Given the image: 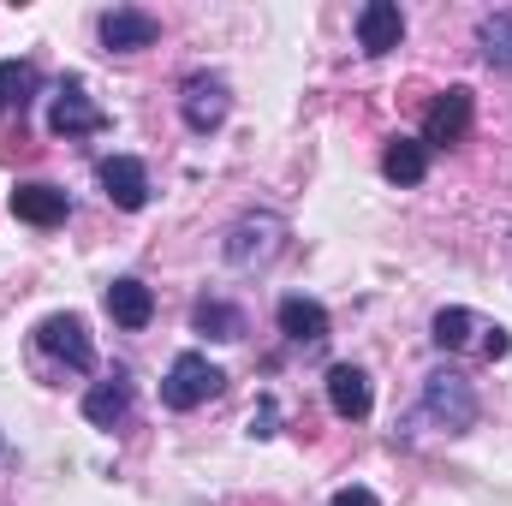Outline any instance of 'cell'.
<instances>
[{"mask_svg":"<svg viewBox=\"0 0 512 506\" xmlns=\"http://www.w3.org/2000/svg\"><path fill=\"white\" fill-rule=\"evenodd\" d=\"M191 322H197V334H209V340H245V310H233V304H221V298H203L197 310H191Z\"/></svg>","mask_w":512,"mask_h":506,"instance_id":"ac0fdd59","label":"cell"},{"mask_svg":"<svg viewBox=\"0 0 512 506\" xmlns=\"http://www.w3.org/2000/svg\"><path fill=\"white\" fill-rule=\"evenodd\" d=\"M96 179H102V191H108L114 209H143L149 203V167L137 155H108L96 167Z\"/></svg>","mask_w":512,"mask_h":506,"instance_id":"9c48e42d","label":"cell"},{"mask_svg":"<svg viewBox=\"0 0 512 506\" xmlns=\"http://www.w3.org/2000/svg\"><path fill=\"white\" fill-rule=\"evenodd\" d=\"M36 346L48 352V358H60L66 370H96V340H90V322L84 316H72V310H60V316H42L36 322Z\"/></svg>","mask_w":512,"mask_h":506,"instance_id":"3957f363","label":"cell"},{"mask_svg":"<svg viewBox=\"0 0 512 506\" xmlns=\"http://www.w3.org/2000/svg\"><path fill=\"white\" fill-rule=\"evenodd\" d=\"M483 352H489V358H507V352H512V340H507V328H501V322H489V328H483Z\"/></svg>","mask_w":512,"mask_h":506,"instance_id":"7402d4cb","label":"cell"},{"mask_svg":"<svg viewBox=\"0 0 512 506\" xmlns=\"http://www.w3.org/2000/svg\"><path fill=\"white\" fill-rule=\"evenodd\" d=\"M126 411H131V381H126V370H114L108 381H96V387L84 393V417H90L96 429H120V423H126Z\"/></svg>","mask_w":512,"mask_h":506,"instance_id":"5bb4252c","label":"cell"},{"mask_svg":"<svg viewBox=\"0 0 512 506\" xmlns=\"http://www.w3.org/2000/svg\"><path fill=\"white\" fill-rule=\"evenodd\" d=\"M30 96H36V66L30 60H0V120L18 108H30Z\"/></svg>","mask_w":512,"mask_h":506,"instance_id":"d6986e66","label":"cell"},{"mask_svg":"<svg viewBox=\"0 0 512 506\" xmlns=\"http://www.w3.org/2000/svg\"><path fill=\"white\" fill-rule=\"evenodd\" d=\"M48 131L54 137H90V131H108V114L84 96L78 78H66L60 96H54V108H48Z\"/></svg>","mask_w":512,"mask_h":506,"instance_id":"ba28073f","label":"cell"},{"mask_svg":"<svg viewBox=\"0 0 512 506\" xmlns=\"http://www.w3.org/2000/svg\"><path fill=\"white\" fill-rule=\"evenodd\" d=\"M221 387H227V370H221V364H209L203 352H179L173 370H167V381H161V399H167L173 411H197V405L215 399Z\"/></svg>","mask_w":512,"mask_h":506,"instance_id":"7a4b0ae2","label":"cell"},{"mask_svg":"<svg viewBox=\"0 0 512 506\" xmlns=\"http://www.w3.org/2000/svg\"><path fill=\"white\" fill-rule=\"evenodd\" d=\"M489 322L477 316V310H465V304H453V310H435V322H429V340L441 346V352H465L471 346V334H483Z\"/></svg>","mask_w":512,"mask_h":506,"instance_id":"e0dca14e","label":"cell"},{"mask_svg":"<svg viewBox=\"0 0 512 506\" xmlns=\"http://www.w3.org/2000/svg\"><path fill=\"white\" fill-rule=\"evenodd\" d=\"M328 405H334V417L364 423V417H370V405H376L370 376H364L358 364H334V370H328Z\"/></svg>","mask_w":512,"mask_h":506,"instance_id":"8fae6325","label":"cell"},{"mask_svg":"<svg viewBox=\"0 0 512 506\" xmlns=\"http://www.w3.org/2000/svg\"><path fill=\"white\" fill-rule=\"evenodd\" d=\"M423 411L435 423H447L453 435H465L477 423V393H471V381L459 376V370H435V376L423 381Z\"/></svg>","mask_w":512,"mask_h":506,"instance_id":"277c9868","label":"cell"},{"mask_svg":"<svg viewBox=\"0 0 512 506\" xmlns=\"http://www.w3.org/2000/svg\"><path fill=\"white\" fill-rule=\"evenodd\" d=\"M382 173L393 185H423L429 179V143L423 137H393L382 149Z\"/></svg>","mask_w":512,"mask_h":506,"instance_id":"2e32d148","label":"cell"},{"mask_svg":"<svg viewBox=\"0 0 512 506\" xmlns=\"http://www.w3.org/2000/svg\"><path fill=\"white\" fill-rule=\"evenodd\" d=\"M399 42H405V12L393 0H370L358 12V48L364 54H393Z\"/></svg>","mask_w":512,"mask_h":506,"instance_id":"7c38bea8","label":"cell"},{"mask_svg":"<svg viewBox=\"0 0 512 506\" xmlns=\"http://www.w3.org/2000/svg\"><path fill=\"white\" fill-rule=\"evenodd\" d=\"M12 215H18L24 227H60V221L72 215V197H66L60 185H48V179H30V185L12 191Z\"/></svg>","mask_w":512,"mask_h":506,"instance_id":"30bf717a","label":"cell"},{"mask_svg":"<svg viewBox=\"0 0 512 506\" xmlns=\"http://www.w3.org/2000/svg\"><path fill=\"white\" fill-rule=\"evenodd\" d=\"M102 48L108 54H137V48H155L161 42V18L155 12H143V6H114V12H102Z\"/></svg>","mask_w":512,"mask_h":506,"instance_id":"52a82bcc","label":"cell"},{"mask_svg":"<svg viewBox=\"0 0 512 506\" xmlns=\"http://www.w3.org/2000/svg\"><path fill=\"white\" fill-rule=\"evenodd\" d=\"M477 42H483V60H489V66L512 72V6H507V12H489V18H483Z\"/></svg>","mask_w":512,"mask_h":506,"instance_id":"ffe728a7","label":"cell"},{"mask_svg":"<svg viewBox=\"0 0 512 506\" xmlns=\"http://www.w3.org/2000/svg\"><path fill=\"white\" fill-rule=\"evenodd\" d=\"M274 322H280V334L292 340V346H322L328 340V310L316 304V298H280V310H274Z\"/></svg>","mask_w":512,"mask_h":506,"instance_id":"4fadbf2b","label":"cell"},{"mask_svg":"<svg viewBox=\"0 0 512 506\" xmlns=\"http://www.w3.org/2000/svg\"><path fill=\"white\" fill-rule=\"evenodd\" d=\"M108 316H114L120 328H149V316H155V292H149L143 280L120 274V280L108 286Z\"/></svg>","mask_w":512,"mask_h":506,"instance_id":"9a60e30c","label":"cell"},{"mask_svg":"<svg viewBox=\"0 0 512 506\" xmlns=\"http://www.w3.org/2000/svg\"><path fill=\"white\" fill-rule=\"evenodd\" d=\"M471 120H477V96H471L465 84H453V90H441V96L429 102V114H423V143L453 149V143L471 137Z\"/></svg>","mask_w":512,"mask_h":506,"instance_id":"5b68a950","label":"cell"},{"mask_svg":"<svg viewBox=\"0 0 512 506\" xmlns=\"http://www.w3.org/2000/svg\"><path fill=\"white\" fill-rule=\"evenodd\" d=\"M227 108H233V90H227L221 72H191V78L179 84V114H185L191 131H215L227 120Z\"/></svg>","mask_w":512,"mask_h":506,"instance_id":"8992f818","label":"cell"},{"mask_svg":"<svg viewBox=\"0 0 512 506\" xmlns=\"http://www.w3.org/2000/svg\"><path fill=\"white\" fill-rule=\"evenodd\" d=\"M274 417H280V411H274V399H262V405L251 411V435H256V441H268V435H274Z\"/></svg>","mask_w":512,"mask_h":506,"instance_id":"44dd1931","label":"cell"},{"mask_svg":"<svg viewBox=\"0 0 512 506\" xmlns=\"http://www.w3.org/2000/svg\"><path fill=\"white\" fill-rule=\"evenodd\" d=\"M286 251V221L274 215V209H251V215H239L233 221V233H227V262L233 268H268L274 256Z\"/></svg>","mask_w":512,"mask_h":506,"instance_id":"6da1fadb","label":"cell"},{"mask_svg":"<svg viewBox=\"0 0 512 506\" xmlns=\"http://www.w3.org/2000/svg\"><path fill=\"white\" fill-rule=\"evenodd\" d=\"M334 506H382V501H376L370 489H358V483H352V489H340V495H334Z\"/></svg>","mask_w":512,"mask_h":506,"instance_id":"603a6c76","label":"cell"}]
</instances>
